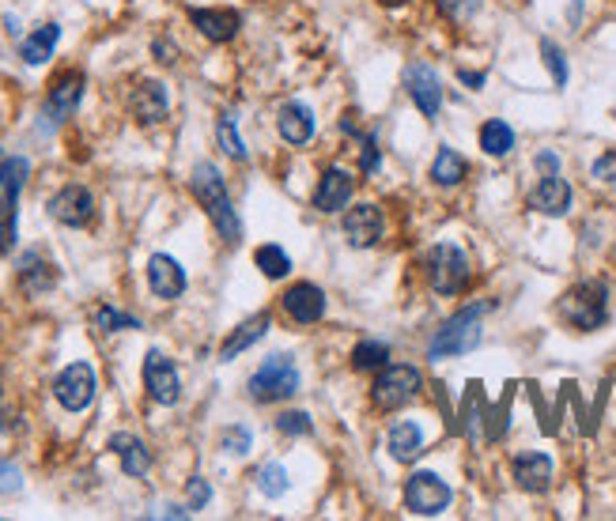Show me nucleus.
Instances as JSON below:
<instances>
[{"label":"nucleus","instance_id":"38","mask_svg":"<svg viewBox=\"0 0 616 521\" xmlns=\"http://www.w3.org/2000/svg\"><path fill=\"white\" fill-rule=\"evenodd\" d=\"M186 491H189V506H193V510L208 506V499H212V488H208V480H201V476H193Z\"/></svg>","mask_w":616,"mask_h":521},{"label":"nucleus","instance_id":"24","mask_svg":"<svg viewBox=\"0 0 616 521\" xmlns=\"http://www.w3.org/2000/svg\"><path fill=\"white\" fill-rule=\"evenodd\" d=\"M386 446H390V454H394V461H401V465H409L412 457H420V450H424V431L416 427L412 420H401L390 427V438H386Z\"/></svg>","mask_w":616,"mask_h":521},{"label":"nucleus","instance_id":"41","mask_svg":"<svg viewBox=\"0 0 616 521\" xmlns=\"http://www.w3.org/2000/svg\"><path fill=\"white\" fill-rule=\"evenodd\" d=\"M594 178H601V182H616V152L601 155L598 163H594Z\"/></svg>","mask_w":616,"mask_h":521},{"label":"nucleus","instance_id":"16","mask_svg":"<svg viewBox=\"0 0 616 521\" xmlns=\"http://www.w3.org/2000/svg\"><path fill=\"white\" fill-rule=\"evenodd\" d=\"M80 99H84V76H80V72L61 76V80L50 87V95H46V118H50L53 125H61L65 118H72V110L80 106Z\"/></svg>","mask_w":616,"mask_h":521},{"label":"nucleus","instance_id":"39","mask_svg":"<svg viewBox=\"0 0 616 521\" xmlns=\"http://www.w3.org/2000/svg\"><path fill=\"white\" fill-rule=\"evenodd\" d=\"M480 0H439V8H443L446 16H469V12H477Z\"/></svg>","mask_w":616,"mask_h":521},{"label":"nucleus","instance_id":"34","mask_svg":"<svg viewBox=\"0 0 616 521\" xmlns=\"http://www.w3.org/2000/svg\"><path fill=\"white\" fill-rule=\"evenodd\" d=\"M95 325H99V333H121V329H140L137 318L121 314V310H114V306H103V310L95 314Z\"/></svg>","mask_w":616,"mask_h":521},{"label":"nucleus","instance_id":"23","mask_svg":"<svg viewBox=\"0 0 616 521\" xmlns=\"http://www.w3.org/2000/svg\"><path fill=\"white\" fill-rule=\"evenodd\" d=\"M110 450L118 454L121 469L129 472V476H144V472L152 469V454H148V446L137 435H114L110 438Z\"/></svg>","mask_w":616,"mask_h":521},{"label":"nucleus","instance_id":"37","mask_svg":"<svg viewBox=\"0 0 616 521\" xmlns=\"http://www.w3.org/2000/svg\"><path fill=\"white\" fill-rule=\"evenodd\" d=\"M250 442H254V438H250V431H246V427H227V431H223V450H227V454H250Z\"/></svg>","mask_w":616,"mask_h":521},{"label":"nucleus","instance_id":"42","mask_svg":"<svg viewBox=\"0 0 616 521\" xmlns=\"http://www.w3.org/2000/svg\"><path fill=\"white\" fill-rule=\"evenodd\" d=\"M378 167V144L375 136H363V170H375Z\"/></svg>","mask_w":616,"mask_h":521},{"label":"nucleus","instance_id":"10","mask_svg":"<svg viewBox=\"0 0 616 521\" xmlns=\"http://www.w3.org/2000/svg\"><path fill=\"white\" fill-rule=\"evenodd\" d=\"M405 91H409V99L416 102V110L424 118H439V110H443V84H439L435 68L420 65V61L405 68Z\"/></svg>","mask_w":616,"mask_h":521},{"label":"nucleus","instance_id":"17","mask_svg":"<svg viewBox=\"0 0 616 521\" xmlns=\"http://www.w3.org/2000/svg\"><path fill=\"white\" fill-rule=\"evenodd\" d=\"M27 174H31V163L23 155L4 159V167H0V219H16V204L23 185H27Z\"/></svg>","mask_w":616,"mask_h":521},{"label":"nucleus","instance_id":"2","mask_svg":"<svg viewBox=\"0 0 616 521\" xmlns=\"http://www.w3.org/2000/svg\"><path fill=\"white\" fill-rule=\"evenodd\" d=\"M488 306H465L462 314H454L450 321H443V329H435V337L428 344V359H454V355L473 352L480 344V314Z\"/></svg>","mask_w":616,"mask_h":521},{"label":"nucleus","instance_id":"15","mask_svg":"<svg viewBox=\"0 0 616 521\" xmlns=\"http://www.w3.org/2000/svg\"><path fill=\"white\" fill-rule=\"evenodd\" d=\"M148 287H152L155 299H178L186 291V272L182 265L167 257V253H155L148 261Z\"/></svg>","mask_w":616,"mask_h":521},{"label":"nucleus","instance_id":"29","mask_svg":"<svg viewBox=\"0 0 616 521\" xmlns=\"http://www.w3.org/2000/svg\"><path fill=\"white\" fill-rule=\"evenodd\" d=\"M465 159L454 148H443V152L435 155V163H431V182L435 185H458L465 178Z\"/></svg>","mask_w":616,"mask_h":521},{"label":"nucleus","instance_id":"30","mask_svg":"<svg viewBox=\"0 0 616 521\" xmlns=\"http://www.w3.org/2000/svg\"><path fill=\"white\" fill-rule=\"evenodd\" d=\"M254 261H257V269L265 272L269 280H284V276L291 272V257L280 250V246H257Z\"/></svg>","mask_w":616,"mask_h":521},{"label":"nucleus","instance_id":"46","mask_svg":"<svg viewBox=\"0 0 616 521\" xmlns=\"http://www.w3.org/2000/svg\"><path fill=\"white\" fill-rule=\"evenodd\" d=\"M4 159H8V155H4V148H0V167H4Z\"/></svg>","mask_w":616,"mask_h":521},{"label":"nucleus","instance_id":"4","mask_svg":"<svg viewBox=\"0 0 616 521\" xmlns=\"http://www.w3.org/2000/svg\"><path fill=\"white\" fill-rule=\"evenodd\" d=\"M420 386H424V378H420L416 367H409V363H386V367L378 370L375 386H371V401L382 412H397V408H405L420 393Z\"/></svg>","mask_w":616,"mask_h":521},{"label":"nucleus","instance_id":"22","mask_svg":"<svg viewBox=\"0 0 616 521\" xmlns=\"http://www.w3.org/2000/svg\"><path fill=\"white\" fill-rule=\"evenodd\" d=\"M514 480L522 491H545L552 484V461L545 454H518L514 457Z\"/></svg>","mask_w":616,"mask_h":521},{"label":"nucleus","instance_id":"3","mask_svg":"<svg viewBox=\"0 0 616 521\" xmlns=\"http://www.w3.org/2000/svg\"><path fill=\"white\" fill-rule=\"evenodd\" d=\"M560 318L571 325V329H579V333H594L605 325L609 318V291L605 284H579L571 287L564 299H560Z\"/></svg>","mask_w":616,"mask_h":521},{"label":"nucleus","instance_id":"44","mask_svg":"<svg viewBox=\"0 0 616 521\" xmlns=\"http://www.w3.org/2000/svg\"><path fill=\"white\" fill-rule=\"evenodd\" d=\"M462 80H465L469 87H480V84H484V76H480V72H462Z\"/></svg>","mask_w":616,"mask_h":521},{"label":"nucleus","instance_id":"14","mask_svg":"<svg viewBox=\"0 0 616 521\" xmlns=\"http://www.w3.org/2000/svg\"><path fill=\"white\" fill-rule=\"evenodd\" d=\"M352 185H356V178H352L348 170L329 167L326 174H322L318 189H314V208H318V212H326V216L341 212L344 204L352 201Z\"/></svg>","mask_w":616,"mask_h":521},{"label":"nucleus","instance_id":"33","mask_svg":"<svg viewBox=\"0 0 616 521\" xmlns=\"http://www.w3.org/2000/svg\"><path fill=\"white\" fill-rule=\"evenodd\" d=\"M216 136H220V148L231 159H246V144H242L239 129H235V114H220V121H216Z\"/></svg>","mask_w":616,"mask_h":521},{"label":"nucleus","instance_id":"19","mask_svg":"<svg viewBox=\"0 0 616 521\" xmlns=\"http://www.w3.org/2000/svg\"><path fill=\"white\" fill-rule=\"evenodd\" d=\"M189 19H193V27L205 34L208 42H231L242 23L239 12H231V8H193Z\"/></svg>","mask_w":616,"mask_h":521},{"label":"nucleus","instance_id":"18","mask_svg":"<svg viewBox=\"0 0 616 521\" xmlns=\"http://www.w3.org/2000/svg\"><path fill=\"white\" fill-rule=\"evenodd\" d=\"M530 208L541 212V216H564L567 208H571V185L560 174H545L541 182L533 185Z\"/></svg>","mask_w":616,"mask_h":521},{"label":"nucleus","instance_id":"5","mask_svg":"<svg viewBox=\"0 0 616 521\" xmlns=\"http://www.w3.org/2000/svg\"><path fill=\"white\" fill-rule=\"evenodd\" d=\"M424 269H428V284L435 295H458V291H465V284H469V257H465L454 242L431 246Z\"/></svg>","mask_w":616,"mask_h":521},{"label":"nucleus","instance_id":"43","mask_svg":"<svg viewBox=\"0 0 616 521\" xmlns=\"http://www.w3.org/2000/svg\"><path fill=\"white\" fill-rule=\"evenodd\" d=\"M537 170H545V174H560V159L552 152H541L537 155Z\"/></svg>","mask_w":616,"mask_h":521},{"label":"nucleus","instance_id":"32","mask_svg":"<svg viewBox=\"0 0 616 521\" xmlns=\"http://www.w3.org/2000/svg\"><path fill=\"white\" fill-rule=\"evenodd\" d=\"M257 488H261V495H269V499H280L284 491L291 488V480H288V469L284 465H261L257 469Z\"/></svg>","mask_w":616,"mask_h":521},{"label":"nucleus","instance_id":"25","mask_svg":"<svg viewBox=\"0 0 616 521\" xmlns=\"http://www.w3.org/2000/svg\"><path fill=\"white\" fill-rule=\"evenodd\" d=\"M57 42H61V27L57 23H46V27H38L31 38H23V46H19V57L27 61V65H46L57 50Z\"/></svg>","mask_w":616,"mask_h":521},{"label":"nucleus","instance_id":"36","mask_svg":"<svg viewBox=\"0 0 616 521\" xmlns=\"http://www.w3.org/2000/svg\"><path fill=\"white\" fill-rule=\"evenodd\" d=\"M541 57H545V65L552 68V80L564 87L567 84V61H564V53H560V46H556V42H541Z\"/></svg>","mask_w":616,"mask_h":521},{"label":"nucleus","instance_id":"21","mask_svg":"<svg viewBox=\"0 0 616 521\" xmlns=\"http://www.w3.org/2000/svg\"><path fill=\"white\" fill-rule=\"evenodd\" d=\"M276 129L288 144H307L314 136V110L303 106V102H288L280 106V118H276Z\"/></svg>","mask_w":616,"mask_h":521},{"label":"nucleus","instance_id":"20","mask_svg":"<svg viewBox=\"0 0 616 521\" xmlns=\"http://www.w3.org/2000/svg\"><path fill=\"white\" fill-rule=\"evenodd\" d=\"M129 110H133V118L144 121V125H155V121L167 118V91H163V84H155V80L137 84L133 99H129Z\"/></svg>","mask_w":616,"mask_h":521},{"label":"nucleus","instance_id":"26","mask_svg":"<svg viewBox=\"0 0 616 521\" xmlns=\"http://www.w3.org/2000/svg\"><path fill=\"white\" fill-rule=\"evenodd\" d=\"M269 333V314H254L250 321H242L239 329L231 333V337L223 340L220 348V359H235V355H242L250 344H257V340Z\"/></svg>","mask_w":616,"mask_h":521},{"label":"nucleus","instance_id":"35","mask_svg":"<svg viewBox=\"0 0 616 521\" xmlns=\"http://www.w3.org/2000/svg\"><path fill=\"white\" fill-rule=\"evenodd\" d=\"M276 431L280 435H310L314 423H310L307 412H284V416H276Z\"/></svg>","mask_w":616,"mask_h":521},{"label":"nucleus","instance_id":"27","mask_svg":"<svg viewBox=\"0 0 616 521\" xmlns=\"http://www.w3.org/2000/svg\"><path fill=\"white\" fill-rule=\"evenodd\" d=\"M19 284H23L27 295H42V291H50L57 284V269H53L50 261H42L38 253H27L23 269H19Z\"/></svg>","mask_w":616,"mask_h":521},{"label":"nucleus","instance_id":"45","mask_svg":"<svg viewBox=\"0 0 616 521\" xmlns=\"http://www.w3.org/2000/svg\"><path fill=\"white\" fill-rule=\"evenodd\" d=\"M382 4H386V8H397V4H405V0H382Z\"/></svg>","mask_w":616,"mask_h":521},{"label":"nucleus","instance_id":"11","mask_svg":"<svg viewBox=\"0 0 616 521\" xmlns=\"http://www.w3.org/2000/svg\"><path fill=\"white\" fill-rule=\"evenodd\" d=\"M50 216L65 227H87L95 219V197L84 185H65L50 197Z\"/></svg>","mask_w":616,"mask_h":521},{"label":"nucleus","instance_id":"1","mask_svg":"<svg viewBox=\"0 0 616 521\" xmlns=\"http://www.w3.org/2000/svg\"><path fill=\"white\" fill-rule=\"evenodd\" d=\"M193 193H197V201L201 208L208 212V219L216 223V231L227 246H235L242 238V223H239V212H235V204L227 197V185H223V174L212 163H197L193 167Z\"/></svg>","mask_w":616,"mask_h":521},{"label":"nucleus","instance_id":"31","mask_svg":"<svg viewBox=\"0 0 616 521\" xmlns=\"http://www.w3.org/2000/svg\"><path fill=\"white\" fill-rule=\"evenodd\" d=\"M386 363H390V348L382 340H363L352 352V367L356 370H382Z\"/></svg>","mask_w":616,"mask_h":521},{"label":"nucleus","instance_id":"12","mask_svg":"<svg viewBox=\"0 0 616 521\" xmlns=\"http://www.w3.org/2000/svg\"><path fill=\"white\" fill-rule=\"evenodd\" d=\"M344 238H348V246H356V250H371L382 242V231H386V223H382V212H378L375 204H356L348 216H344Z\"/></svg>","mask_w":616,"mask_h":521},{"label":"nucleus","instance_id":"8","mask_svg":"<svg viewBox=\"0 0 616 521\" xmlns=\"http://www.w3.org/2000/svg\"><path fill=\"white\" fill-rule=\"evenodd\" d=\"M53 397L69 412H84L87 404L95 401V370L87 367V363L65 367L57 374V382H53Z\"/></svg>","mask_w":616,"mask_h":521},{"label":"nucleus","instance_id":"28","mask_svg":"<svg viewBox=\"0 0 616 521\" xmlns=\"http://www.w3.org/2000/svg\"><path fill=\"white\" fill-rule=\"evenodd\" d=\"M480 148H484L488 155H496V159L511 155V148H514V129L507 125V121H499V118L484 121V125H480Z\"/></svg>","mask_w":616,"mask_h":521},{"label":"nucleus","instance_id":"9","mask_svg":"<svg viewBox=\"0 0 616 521\" xmlns=\"http://www.w3.org/2000/svg\"><path fill=\"white\" fill-rule=\"evenodd\" d=\"M144 389L152 393L155 404H178L182 397V378H178V367H174L167 355L152 348L148 359H144Z\"/></svg>","mask_w":616,"mask_h":521},{"label":"nucleus","instance_id":"13","mask_svg":"<svg viewBox=\"0 0 616 521\" xmlns=\"http://www.w3.org/2000/svg\"><path fill=\"white\" fill-rule=\"evenodd\" d=\"M280 306H284V314H288L291 321L314 325V321H322V314H326V291L314 284H295L284 291Z\"/></svg>","mask_w":616,"mask_h":521},{"label":"nucleus","instance_id":"6","mask_svg":"<svg viewBox=\"0 0 616 521\" xmlns=\"http://www.w3.org/2000/svg\"><path fill=\"white\" fill-rule=\"evenodd\" d=\"M250 397L257 404H273V401H284L291 397L295 389H299V370L291 363L288 355H269L261 367L250 374Z\"/></svg>","mask_w":616,"mask_h":521},{"label":"nucleus","instance_id":"7","mask_svg":"<svg viewBox=\"0 0 616 521\" xmlns=\"http://www.w3.org/2000/svg\"><path fill=\"white\" fill-rule=\"evenodd\" d=\"M405 503H409L412 514L435 518L450 506V484L435 472H412L409 484H405Z\"/></svg>","mask_w":616,"mask_h":521},{"label":"nucleus","instance_id":"40","mask_svg":"<svg viewBox=\"0 0 616 521\" xmlns=\"http://www.w3.org/2000/svg\"><path fill=\"white\" fill-rule=\"evenodd\" d=\"M19 488H23V480H19L16 465H0V491L12 495V491H19Z\"/></svg>","mask_w":616,"mask_h":521}]
</instances>
